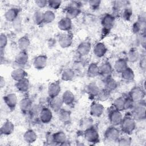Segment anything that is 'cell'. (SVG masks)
I'll use <instances>...</instances> for the list:
<instances>
[{"instance_id":"obj_9","label":"cell","mask_w":146,"mask_h":146,"mask_svg":"<svg viewBox=\"0 0 146 146\" xmlns=\"http://www.w3.org/2000/svg\"><path fill=\"white\" fill-rule=\"evenodd\" d=\"M99 75H100L104 80L112 77L113 69L110 62L107 61L103 62L100 66H99Z\"/></svg>"},{"instance_id":"obj_47","label":"cell","mask_w":146,"mask_h":146,"mask_svg":"<svg viewBox=\"0 0 146 146\" xmlns=\"http://www.w3.org/2000/svg\"><path fill=\"white\" fill-rule=\"evenodd\" d=\"M120 13V15H121L123 19L126 21L130 20L132 15V11L130 7H129L128 6L126 7Z\"/></svg>"},{"instance_id":"obj_6","label":"cell","mask_w":146,"mask_h":146,"mask_svg":"<svg viewBox=\"0 0 146 146\" xmlns=\"http://www.w3.org/2000/svg\"><path fill=\"white\" fill-rule=\"evenodd\" d=\"M120 136V130L116 126L111 125L104 131V137L108 141L116 142Z\"/></svg>"},{"instance_id":"obj_39","label":"cell","mask_w":146,"mask_h":146,"mask_svg":"<svg viewBox=\"0 0 146 146\" xmlns=\"http://www.w3.org/2000/svg\"><path fill=\"white\" fill-rule=\"evenodd\" d=\"M75 76V72L72 68H66L63 71L61 74V79L65 82L72 80Z\"/></svg>"},{"instance_id":"obj_3","label":"cell","mask_w":146,"mask_h":146,"mask_svg":"<svg viewBox=\"0 0 146 146\" xmlns=\"http://www.w3.org/2000/svg\"><path fill=\"white\" fill-rule=\"evenodd\" d=\"M133 105L134 103L128 96H120L115 99L112 104V107L115 109L122 112L127 110L132 109Z\"/></svg>"},{"instance_id":"obj_25","label":"cell","mask_w":146,"mask_h":146,"mask_svg":"<svg viewBox=\"0 0 146 146\" xmlns=\"http://www.w3.org/2000/svg\"><path fill=\"white\" fill-rule=\"evenodd\" d=\"M33 106V102L29 98L26 97L22 99L19 102V107L21 112L24 113H28Z\"/></svg>"},{"instance_id":"obj_49","label":"cell","mask_w":146,"mask_h":146,"mask_svg":"<svg viewBox=\"0 0 146 146\" xmlns=\"http://www.w3.org/2000/svg\"><path fill=\"white\" fill-rule=\"evenodd\" d=\"M8 42L7 36L4 33H1L0 35V48L2 51L7 46Z\"/></svg>"},{"instance_id":"obj_40","label":"cell","mask_w":146,"mask_h":146,"mask_svg":"<svg viewBox=\"0 0 146 146\" xmlns=\"http://www.w3.org/2000/svg\"><path fill=\"white\" fill-rule=\"evenodd\" d=\"M128 2L126 1H116L113 3V10L116 13L121 12L124 8L128 6Z\"/></svg>"},{"instance_id":"obj_28","label":"cell","mask_w":146,"mask_h":146,"mask_svg":"<svg viewBox=\"0 0 146 146\" xmlns=\"http://www.w3.org/2000/svg\"><path fill=\"white\" fill-rule=\"evenodd\" d=\"M128 61L124 58H119L117 59L113 66V70L117 73H121L128 67Z\"/></svg>"},{"instance_id":"obj_44","label":"cell","mask_w":146,"mask_h":146,"mask_svg":"<svg viewBox=\"0 0 146 146\" xmlns=\"http://www.w3.org/2000/svg\"><path fill=\"white\" fill-rule=\"evenodd\" d=\"M44 23L49 24L52 23L55 19V14L53 11L51 10H46L43 13Z\"/></svg>"},{"instance_id":"obj_14","label":"cell","mask_w":146,"mask_h":146,"mask_svg":"<svg viewBox=\"0 0 146 146\" xmlns=\"http://www.w3.org/2000/svg\"><path fill=\"white\" fill-rule=\"evenodd\" d=\"M104 109V107L101 103L94 102L90 107V114L92 117H99L103 115Z\"/></svg>"},{"instance_id":"obj_41","label":"cell","mask_w":146,"mask_h":146,"mask_svg":"<svg viewBox=\"0 0 146 146\" xmlns=\"http://www.w3.org/2000/svg\"><path fill=\"white\" fill-rule=\"evenodd\" d=\"M111 92L106 90V88H103L100 90L96 98L100 102L107 101L110 97Z\"/></svg>"},{"instance_id":"obj_36","label":"cell","mask_w":146,"mask_h":146,"mask_svg":"<svg viewBox=\"0 0 146 146\" xmlns=\"http://www.w3.org/2000/svg\"><path fill=\"white\" fill-rule=\"evenodd\" d=\"M140 55L138 50L135 48H132L129 50L127 55V60L131 63H135L139 60Z\"/></svg>"},{"instance_id":"obj_16","label":"cell","mask_w":146,"mask_h":146,"mask_svg":"<svg viewBox=\"0 0 146 146\" xmlns=\"http://www.w3.org/2000/svg\"><path fill=\"white\" fill-rule=\"evenodd\" d=\"M61 91L60 83L58 81L50 83L47 88V94L50 98H53L59 96Z\"/></svg>"},{"instance_id":"obj_12","label":"cell","mask_w":146,"mask_h":146,"mask_svg":"<svg viewBox=\"0 0 146 146\" xmlns=\"http://www.w3.org/2000/svg\"><path fill=\"white\" fill-rule=\"evenodd\" d=\"M73 42V36L71 34L63 33L59 35L58 38V43L59 46L63 48H66L70 47Z\"/></svg>"},{"instance_id":"obj_32","label":"cell","mask_w":146,"mask_h":146,"mask_svg":"<svg viewBox=\"0 0 146 146\" xmlns=\"http://www.w3.org/2000/svg\"><path fill=\"white\" fill-rule=\"evenodd\" d=\"M87 76L90 78H94L99 75V67L96 63H91L89 64L87 70Z\"/></svg>"},{"instance_id":"obj_20","label":"cell","mask_w":146,"mask_h":146,"mask_svg":"<svg viewBox=\"0 0 146 146\" xmlns=\"http://www.w3.org/2000/svg\"><path fill=\"white\" fill-rule=\"evenodd\" d=\"M29 55L26 51H21L15 56V63L20 68L25 66L28 62Z\"/></svg>"},{"instance_id":"obj_53","label":"cell","mask_w":146,"mask_h":146,"mask_svg":"<svg viewBox=\"0 0 146 146\" xmlns=\"http://www.w3.org/2000/svg\"><path fill=\"white\" fill-rule=\"evenodd\" d=\"M0 86H1V88H2L4 86H5V79L3 78V77L2 76H1V80H0Z\"/></svg>"},{"instance_id":"obj_7","label":"cell","mask_w":146,"mask_h":146,"mask_svg":"<svg viewBox=\"0 0 146 146\" xmlns=\"http://www.w3.org/2000/svg\"><path fill=\"white\" fill-rule=\"evenodd\" d=\"M84 137L85 140L91 143L96 144L99 141V135L98 130L92 126L84 131Z\"/></svg>"},{"instance_id":"obj_46","label":"cell","mask_w":146,"mask_h":146,"mask_svg":"<svg viewBox=\"0 0 146 146\" xmlns=\"http://www.w3.org/2000/svg\"><path fill=\"white\" fill-rule=\"evenodd\" d=\"M93 126V120L90 117H85L81 120L80 123V128L86 130L87 128Z\"/></svg>"},{"instance_id":"obj_18","label":"cell","mask_w":146,"mask_h":146,"mask_svg":"<svg viewBox=\"0 0 146 146\" xmlns=\"http://www.w3.org/2000/svg\"><path fill=\"white\" fill-rule=\"evenodd\" d=\"M63 104L64 103L62 98L59 97V96L53 98H50L49 100L50 108L52 111L56 112H58L62 108Z\"/></svg>"},{"instance_id":"obj_21","label":"cell","mask_w":146,"mask_h":146,"mask_svg":"<svg viewBox=\"0 0 146 146\" xmlns=\"http://www.w3.org/2000/svg\"><path fill=\"white\" fill-rule=\"evenodd\" d=\"M19 13V10L18 9L15 7L10 8L5 13V19L8 22H13L17 19Z\"/></svg>"},{"instance_id":"obj_24","label":"cell","mask_w":146,"mask_h":146,"mask_svg":"<svg viewBox=\"0 0 146 146\" xmlns=\"http://www.w3.org/2000/svg\"><path fill=\"white\" fill-rule=\"evenodd\" d=\"M27 74L26 71L22 68H17L13 70L11 72V76L12 79L16 82L27 78Z\"/></svg>"},{"instance_id":"obj_52","label":"cell","mask_w":146,"mask_h":146,"mask_svg":"<svg viewBox=\"0 0 146 146\" xmlns=\"http://www.w3.org/2000/svg\"><path fill=\"white\" fill-rule=\"evenodd\" d=\"M47 1L46 0H36L35 1V4L40 9H42L47 6Z\"/></svg>"},{"instance_id":"obj_30","label":"cell","mask_w":146,"mask_h":146,"mask_svg":"<svg viewBox=\"0 0 146 146\" xmlns=\"http://www.w3.org/2000/svg\"><path fill=\"white\" fill-rule=\"evenodd\" d=\"M61 98L64 104L67 106H71L73 104L75 100L74 94L70 90L65 91L63 93Z\"/></svg>"},{"instance_id":"obj_50","label":"cell","mask_w":146,"mask_h":146,"mask_svg":"<svg viewBox=\"0 0 146 146\" xmlns=\"http://www.w3.org/2000/svg\"><path fill=\"white\" fill-rule=\"evenodd\" d=\"M88 4L91 9L93 10H97L101 4V1L99 0H91L88 1Z\"/></svg>"},{"instance_id":"obj_4","label":"cell","mask_w":146,"mask_h":146,"mask_svg":"<svg viewBox=\"0 0 146 146\" xmlns=\"http://www.w3.org/2000/svg\"><path fill=\"white\" fill-rule=\"evenodd\" d=\"M145 95V90L140 86H134L129 91L128 97L134 103H138L144 100Z\"/></svg>"},{"instance_id":"obj_38","label":"cell","mask_w":146,"mask_h":146,"mask_svg":"<svg viewBox=\"0 0 146 146\" xmlns=\"http://www.w3.org/2000/svg\"><path fill=\"white\" fill-rule=\"evenodd\" d=\"M59 120L63 123H68L71 120V112L66 109L62 108L58 112Z\"/></svg>"},{"instance_id":"obj_8","label":"cell","mask_w":146,"mask_h":146,"mask_svg":"<svg viewBox=\"0 0 146 146\" xmlns=\"http://www.w3.org/2000/svg\"><path fill=\"white\" fill-rule=\"evenodd\" d=\"M123 115L121 112L115 109L113 107L109 110L108 113V118L111 125L118 126L120 124L123 119Z\"/></svg>"},{"instance_id":"obj_10","label":"cell","mask_w":146,"mask_h":146,"mask_svg":"<svg viewBox=\"0 0 146 146\" xmlns=\"http://www.w3.org/2000/svg\"><path fill=\"white\" fill-rule=\"evenodd\" d=\"M132 31L136 34L140 35H145V17L141 15L139 17L138 20L135 22L132 26Z\"/></svg>"},{"instance_id":"obj_35","label":"cell","mask_w":146,"mask_h":146,"mask_svg":"<svg viewBox=\"0 0 146 146\" xmlns=\"http://www.w3.org/2000/svg\"><path fill=\"white\" fill-rule=\"evenodd\" d=\"M104 82V88L109 91L110 92L114 91L118 87V83L117 82L112 78V77L108 78L105 80Z\"/></svg>"},{"instance_id":"obj_22","label":"cell","mask_w":146,"mask_h":146,"mask_svg":"<svg viewBox=\"0 0 146 146\" xmlns=\"http://www.w3.org/2000/svg\"><path fill=\"white\" fill-rule=\"evenodd\" d=\"M72 26V20L66 17L61 18L58 22V27L63 31H69L71 29Z\"/></svg>"},{"instance_id":"obj_31","label":"cell","mask_w":146,"mask_h":146,"mask_svg":"<svg viewBox=\"0 0 146 146\" xmlns=\"http://www.w3.org/2000/svg\"><path fill=\"white\" fill-rule=\"evenodd\" d=\"M98 86L95 83H90L86 87V92L92 98H96L100 91Z\"/></svg>"},{"instance_id":"obj_37","label":"cell","mask_w":146,"mask_h":146,"mask_svg":"<svg viewBox=\"0 0 146 146\" xmlns=\"http://www.w3.org/2000/svg\"><path fill=\"white\" fill-rule=\"evenodd\" d=\"M17 44L21 51H26L30 45V40L28 36H23L18 39Z\"/></svg>"},{"instance_id":"obj_15","label":"cell","mask_w":146,"mask_h":146,"mask_svg":"<svg viewBox=\"0 0 146 146\" xmlns=\"http://www.w3.org/2000/svg\"><path fill=\"white\" fill-rule=\"evenodd\" d=\"M52 110L48 107H43L39 115V119L41 123L43 124H48L50 123L52 119Z\"/></svg>"},{"instance_id":"obj_29","label":"cell","mask_w":146,"mask_h":146,"mask_svg":"<svg viewBox=\"0 0 146 146\" xmlns=\"http://www.w3.org/2000/svg\"><path fill=\"white\" fill-rule=\"evenodd\" d=\"M55 145H64L67 142V136L63 131H58L52 134Z\"/></svg>"},{"instance_id":"obj_19","label":"cell","mask_w":146,"mask_h":146,"mask_svg":"<svg viewBox=\"0 0 146 146\" xmlns=\"http://www.w3.org/2000/svg\"><path fill=\"white\" fill-rule=\"evenodd\" d=\"M47 63V57L45 55H39L35 58L33 61V66L35 68L38 70L45 68Z\"/></svg>"},{"instance_id":"obj_45","label":"cell","mask_w":146,"mask_h":146,"mask_svg":"<svg viewBox=\"0 0 146 146\" xmlns=\"http://www.w3.org/2000/svg\"><path fill=\"white\" fill-rule=\"evenodd\" d=\"M42 108L43 107H42L40 104H33L28 113L31 117H39V113Z\"/></svg>"},{"instance_id":"obj_51","label":"cell","mask_w":146,"mask_h":146,"mask_svg":"<svg viewBox=\"0 0 146 146\" xmlns=\"http://www.w3.org/2000/svg\"><path fill=\"white\" fill-rule=\"evenodd\" d=\"M146 58H145V55H143V56H140V58L139 59V66L140 67V68L143 70V71H145V67H146Z\"/></svg>"},{"instance_id":"obj_5","label":"cell","mask_w":146,"mask_h":146,"mask_svg":"<svg viewBox=\"0 0 146 146\" xmlns=\"http://www.w3.org/2000/svg\"><path fill=\"white\" fill-rule=\"evenodd\" d=\"M81 4L78 1L71 2L66 10V17L70 19L77 18L81 13Z\"/></svg>"},{"instance_id":"obj_13","label":"cell","mask_w":146,"mask_h":146,"mask_svg":"<svg viewBox=\"0 0 146 146\" xmlns=\"http://www.w3.org/2000/svg\"><path fill=\"white\" fill-rule=\"evenodd\" d=\"M3 102L6 106L11 110H14L18 103L17 95L15 93H9L3 98Z\"/></svg>"},{"instance_id":"obj_1","label":"cell","mask_w":146,"mask_h":146,"mask_svg":"<svg viewBox=\"0 0 146 146\" xmlns=\"http://www.w3.org/2000/svg\"><path fill=\"white\" fill-rule=\"evenodd\" d=\"M119 126L120 127V132H123L124 134L129 135L136 128V120L131 114H127L123 117Z\"/></svg>"},{"instance_id":"obj_42","label":"cell","mask_w":146,"mask_h":146,"mask_svg":"<svg viewBox=\"0 0 146 146\" xmlns=\"http://www.w3.org/2000/svg\"><path fill=\"white\" fill-rule=\"evenodd\" d=\"M116 142L121 146H129L132 143V138L129 135L124 134L123 136H120Z\"/></svg>"},{"instance_id":"obj_23","label":"cell","mask_w":146,"mask_h":146,"mask_svg":"<svg viewBox=\"0 0 146 146\" xmlns=\"http://www.w3.org/2000/svg\"><path fill=\"white\" fill-rule=\"evenodd\" d=\"M107 52V48L106 46L102 42L97 43L94 47V54L98 58L103 57Z\"/></svg>"},{"instance_id":"obj_48","label":"cell","mask_w":146,"mask_h":146,"mask_svg":"<svg viewBox=\"0 0 146 146\" xmlns=\"http://www.w3.org/2000/svg\"><path fill=\"white\" fill-rule=\"evenodd\" d=\"M62 5L60 0H50L47 1V6L52 10H58Z\"/></svg>"},{"instance_id":"obj_26","label":"cell","mask_w":146,"mask_h":146,"mask_svg":"<svg viewBox=\"0 0 146 146\" xmlns=\"http://www.w3.org/2000/svg\"><path fill=\"white\" fill-rule=\"evenodd\" d=\"M14 131V125L10 120H6L1 125V134L5 136L11 135Z\"/></svg>"},{"instance_id":"obj_2","label":"cell","mask_w":146,"mask_h":146,"mask_svg":"<svg viewBox=\"0 0 146 146\" xmlns=\"http://www.w3.org/2000/svg\"><path fill=\"white\" fill-rule=\"evenodd\" d=\"M131 110V115L136 121L145 120L146 116V104L144 100L134 104Z\"/></svg>"},{"instance_id":"obj_33","label":"cell","mask_w":146,"mask_h":146,"mask_svg":"<svg viewBox=\"0 0 146 146\" xmlns=\"http://www.w3.org/2000/svg\"><path fill=\"white\" fill-rule=\"evenodd\" d=\"M121 79L126 82H131L135 79V73L133 70L128 67L121 73Z\"/></svg>"},{"instance_id":"obj_34","label":"cell","mask_w":146,"mask_h":146,"mask_svg":"<svg viewBox=\"0 0 146 146\" xmlns=\"http://www.w3.org/2000/svg\"><path fill=\"white\" fill-rule=\"evenodd\" d=\"M23 137L25 142L28 144H32L36 140L37 135L33 129H29L24 133Z\"/></svg>"},{"instance_id":"obj_11","label":"cell","mask_w":146,"mask_h":146,"mask_svg":"<svg viewBox=\"0 0 146 146\" xmlns=\"http://www.w3.org/2000/svg\"><path fill=\"white\" fill-rule=\"evenodd\" d=\"M115 22V17L113 15L107 13L104 15L101 20L103 29L106 31H109L113 27Z\"/></svg>"},{"instance_id":"obj_43","label":"cell","mask_w":146,"mask_h":146,"mask_svg":"<svg viewBox=\"0 0 146 146\" xmlns=\"http://www.w3.org/2000/svg\"><path fill=\"white\" fill-rule=\"evenodd\" d=\"M33 19L34 23L36 25H40L44 23L43 13L40 10H37L35 11L33 14Z\"/></svg>"},{"instance_id":"obj_27","label":"cell","mask_w":146,"mask_h":146,"mask_svg":"<svg viewBox=\"0 0 146 146\" xmlns=\"http://www.w3.org/2000/svg\"><path fill=\"white\" fill-rule=\"evenodd\" d=\"M15 86L17 90L19 92L21 93H25L27 92L29 90L30 82L29 80L26 78L22 80L17 82Z\"/></svg>"},{"instance_id":"obj_17","label":"cell","mask_w":146,"mask_h":146,"mask_svg":"<svg viewBox=\"0 0 146 146\" xmlns=\"http://www.w3.org/2000/svg\"><path fill=\"white\" fill-rule=\"evenodd\" d=\"M91 50V44L88 41L81 42L76 48L77 54L80 56H85L89 54Z\"/></svg>"}]
</instances>
